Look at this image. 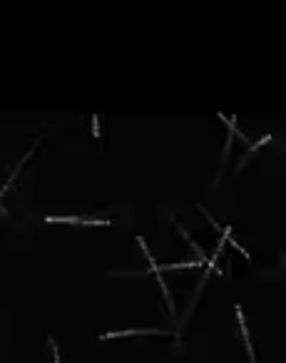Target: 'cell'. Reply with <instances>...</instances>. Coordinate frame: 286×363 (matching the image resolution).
<instances>
[{
    "label": "cell",
    "instance_id": "cell-6",
    "mask_svg": "<svg viewBox=\"0 0 286 363\" xmlns=\"http://www.w3.org/2000/svg\"><path fill=\"white\" fill-rule=\"evenodd\" d=\"M50 346H53V356H55V363H60V358H57V343L50 338Z\"/></svg>",
    "mask_w": 286,
    "mask_h": 363
},
{
    "label": "cell",
    "instance_id": "cell-3",
    "mask_svg": "<svg viewBox=\"0 0 286 363\" xmlns=\"http://www.w3.org/2000/svg\"><path fill=\"white\" fill-rule=\"evenodd\" d=\"M236 321H239V331H241V338L247 341L249 358H252V363H257V358H254V348H252V338H249V331H247V321H244V313H241V308H239V306H236Z\"/></svg>",
    "mask_w": 286,
    "mask_h": 363
},
{
    "label": "cell",
    "instance_id": "cell-5",
    "mask_svg": "<svg viewBox=\"0 0 286 363\" xmlns=\"http://www.w3.org/2000/svg\"><path fill=\"white\" fill-rule=\"evenodd\" d=\"M92 130H95V137L100 140V117L97 114H92Z\"/></svg>",
    "mask_w": 286,
    "mask_h": 363
},
{
    "label": "cell",
    "instance_id": "cell-1",
    "mask_svg": "<svg viewBox=\"0 0 286 363\" xmlns=\"http://www.w3.org/2000/svg\"><path fill=\"white\" fill-rule=\"evenodd\" d=\"M48 224H85V226H110L112 219H80V217H45Z\"/></svg>",
    "mask_w": 286,
    "mask_h": 363
},
{
    "label": "cell",
    "instance_id": "cell-4",
    "mask_svg": "<svg viewBox=\"0 0 286 363\" xmlns=\"http://www.w3.org/2000/svg\"><path fill=\"white\" fill-rule=\"evenodd\" d=\"M266 142H271V135H264V137H261L257 144H252V147H249V152L244 154V159H249V157H252V152H257V149H259L261 144H266ZM244 159H241V165H244ZM241 165H239V167H241Z\"/></svg>",
    "mask_w": 286,
    "mask_h": 363
},
{
    "label": "cell",
    "instance_id": "cell-2",
    "mask_svg": "<svg viewBox=\"0 0 286 363\" xmlns=\"http://www.w3.org/2000/svg\"><path fill=\"white\" fill-rule=\"evenodd\" d=\"M167 331L162 329H127V331H110V334H102L100 341H107V338H119V336H165Z\"/></svg>",
    "mask_w": 286,
    "mask_h": 363
}]
</instances>
